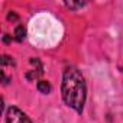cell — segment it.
<instances>
[{"instance_id":"1","label":"cell","mask_w":123,"mask_h":123,"mask_svg":"<svg viewBox=\"0 0 123 123\" xmlns=\"http://www.w3.org/2000/svg\"><path fill=\"white\" fill-rule=\"evenodd\" d=\"M61 91H62V98L68 107L74 109L77 113H83L87 88H86L84 77L75 67L65 68L62 75Z\"/></svg>"},{"instance_id":"2","label":"cell","mask_w":123,"mask_h":123,"mask_svg":"<svg viewBox=\"0 0 123 123\" xmlns=\"http://www.w3.org/2000/svg\"><path fill=\"white\" fill-rule=\"evenodd\" d=\"M6 122L7 123H32V120L18 107L12 106L6 111Z\"/></svg>"},{"instance_id":"3","label":"cell","mask_w":123,"mask_h":123,"mask_svg":"<svg viewBox=\"0 0 123 123\" xmlns=\"http://www.w3.org/2000/svg\"><path fill=\"white\" fill-rule=\"evenodd\" d=\"M38 91L39 93H42V94H48V93H51V84L48 83V81H45V80H41V81H38Z\"/></svg>"},{"instance_id":"4","label":"cell","mask_w":123,"mask_h":123,"mask_svg":"<svg viewBox=\"0 0 123 123\" xmlns=\"http://www.w3.org/2000/svg\"><path fill=\"white\" fill-rule=\"evenodd\" d=\"M25 36H26V29H25L23 25H19V26L15 29V39H16L18 42H22V41L25 39Z\"/></svg>"},{"instance_id":"5","label":"cell","mask_w":123,"mask_h":123,"mask_svg":"<svg viewBox=\"0 0 123 123\" xmlns=\"http://www.w3.org/2000/svg\"><path fill=\"white\" fill-rule=\"evenodd\" d=\"M64 5H65V7L75 10V9H81V7H83V6H86L87 3H86V2H65Z\"/></svg>"},{"instance_id":"6","label":"cell","mask_w":123,"mask_h":123,"mask_svg":"<svg viewBox=\"0 0 123 123\" xmlns=\"http://www.w3.org/2000/svg\"><path fill=\"white\" fill-rule=\"evenodd\" d=\"M5 65H15V61H13L10 56L3 55V56H2V67H5Z\"/></svg>"},{"instance_id":"7","label":"cell","mask_w":123,"mask_h":123,"mask_svg":"<svg viewBox=\"0 0 123 123\" xmlns=\"http://www.w3.org/2000/svg\"><path fill=\"white\" fill-rule=\"evenodd\" d=\"M7 19H9V20H18L19 18H18V15H16V13H13V12H12V13H9V15H7Z\"/></svg>"},{"instance_id":"8","label":"cell","mask_w":123,"mask_h":123,"mask_svg":"<svg viewBox=\"0 0 123 123\" xmlns=\"http://www.w3.org/2000/svg\"><path fill=\"white\" fill-rule=\"evenodd\" d=\"M3 42H6V43H9V42H10V38H9L7 35H5V36H3Z\"/></svg>"}]
</instances>
